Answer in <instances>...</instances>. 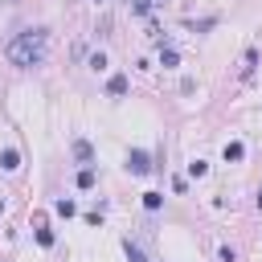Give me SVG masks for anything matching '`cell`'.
Returning <instances> with one entry per match:
<instances>
[{
  "mask_svg": "<svg viewBox=\"0 0 262 262\" xmlns=\"http://www.w3.org/2000/svg\"><path fill=\"white\" fill-rule=\"evenodd\" d=\"M205 172H209V164H205V160H192V164H188V176H192V180H201Z\"/></svg>",
  "mask_w": 262,
  "mask_h": 262,
  "instance_id": "obj_11",
  "label": "cell"
},
{
  "mask_svg": "<svg viewBox=\"0 0 262 262\" xmlns=\"http://www.w3.org/2000/svg\"><path fill=\"white\" fill-rule=\"evenodd\" d=\"M98 4H102V0H98Z\"/></svg>",
  "mask_w": 262,
  "mask_h": 262,
  "instance_id": "obj_16",
  "label": "cell"
},
{
  "mask_svg": "<svg viewBox=\"0 0 262 262\" xmlns=\"http://www.w3.org/2000/svg\"><path fill=\"white\" fill-rule=\"evenodd\" d=\"M131 12H135V16H147V12H151V0H131Z\"/></svg>",
  "mask_w": 262,
  "mask_h": 262,
  "instance_id": "obj_13",
  "label": "cell"
},
{
  "mask_svg": "<svg viewBox=\"0 0 262 262\" xmlns=\"http://www.w3.org/2000/svg\"><path fill=\"white\" fill-rule=\"evenodd\" d=\"M45 49H49V33H45V29H20V33L4 45V57H8L12 66L29 70V66H41V61H45Z\"/></svg>",
  "mask_w": 262,
  "mask_h": 262,
  "instance_id": "obj_1",
  "label": "cell"
},
{
  "mask_svg": "<svg viewBox=\"0 0 262 262\" xmlns=\"http://www.w3.org/2000/svg\"><path fill=\"white\" fill-rule=\"evenodd\" d=\"M160 205H164V196H160V192H143V209H147V213H156Z\"/></svg>",
  "mask_w": 262,
  "mask_h": 262,
  "instance_id": "obj_8",
  "label": "cell"
},
{
  "mask_svg": "<svg viewBox=\"0 0 262 262\" xmlns=\"http://www.w3.org/2000/svg\"><path fill=\"white\" fill-rule=\"evenodd\" d=\"M176 61H180L176 49H164V53H160V66H176Z\"/></svg>",
  "mask_w": 262,
  "mask_h": 262,
  "instance_id": "obj_14",
  "label": "cell"
},
{
  "mask_svg": "<svg viewBox=\"0 0 262 262\" xmlns=\"http://www.w3.org/2000/svg\"><path fill=\"white\" fill-rule=\"evenodd\" d=\"M123 254H127V262H147V258H143V250H139V246H135L131 237L123 242Z\"/></svg>",
  "mask_w": 262,
  "mask_h": 262,
  "instance_id": "obj_6",
  "label": "cell"
},
{
  "mask_svg": "<svg viewBox=\"0 0 262 262\" xmlns=\"http://www.w3.org/2000/svg\"><path fill=\"white\" fill-rule=\"evenodd\" d=\"M90 70H94V74H102V70H106V53H102V49H98V53H90Z\"/></svg>",
  "mask_w": 262,
  "mask_h": 262,
  "instance_id": "obj_10",
  "label": "cell"
},
{
  "mask_svg": "<svg viewBox=\"0 0 262 262\" xmlns=\"http://www.w3.org/2000/svg\"><path fill=\"white\" fill-rule=\"evenodd\" d=\"M242 156H246V147H242L237 139H233V143H225V160H229V164H237Z\"/></svg>",
  "mask_w": 262,
  "mask_h": 262,
  "instance_id": "obj_7",
  "label": "cell"
},
{
  "mask_svg": "<svg viewBox=\"0 0 262 262\" xmlns=\"http://www.w3.org/2000/svg\"><path fill=\"white\" fill-rule=\"evenodd\" d=\"M0 168H4V172H16V168H20V151H16V147H4V151H0Z\"/></svg>",
  "mask_w": 262,
  "mask_h": 262,
  "instance_id": "obj_5",
  "label": "cell"
},
{
  "mask_svg": "<svg viewBox=\"0 0 262 262\" xmlns=\"http://www.w3.org/2000/svg\"><path fill=\"white\" fill-rule=\"evenodd\" d=\"M127 86H131V82H127V74H115V78L106 82V94H111V98H123V94H127Z\"/></svg>",
  "mask_w": 262,
  "mask_h": 262,
  "instance_id": "obj_4",
  "label": "cell"
},
{
  "mask_svg": "<svg viewBox=\"0 0 262 262\" xmlns=\"http://www.w3.org/2000/svg\"><path fill=\"white\" fill-rule=\"evenodd\" d=\"M127 172H131V176H147V172H151V156H147L143 147L127 151Z\"/></svg>",
  "mask_w": 262,
  "mask_h": 262,
  "instance_id": "obj_2",
  "label": "cell"
},
{
  "mask_svg": "<svg viewBox=\"0 0 262 262\" xmlns=\"http://www.w3.org/2000/svg\"><path fill=\"white\" fill-rule=\"evenodd\" d=\"M78 188H94V168H82L78 172Z\"/></svg>",
  "mask_w": 262,
  "mask_h": 262,
  "instance_id": "obj_12",
  "label": "cell"
},
{
  "mask_svg": "<svg viewBox=\"0 0 262 262\" xmlns=\"http://www.w3.org/2000/svg\"><path fill=\"white\" fill-rule=\"evenodd\" d=\"M74 160H78L82 168H94V147H90L86 139H74Z\"/></svg>",
  "mask_w": 262,
  "mask_h": 262,
  "instance_id": "obj_3",
  "label": "cell"
},
{
  "mask_svg": "<svg viewBox=\"0 0 262 262\" xmlns=\"http://www.w3.org/2000/svg\"><path fill=\"white\" fill-rule=\"evenodd\" d=\"M258 209H262V188H258Z\"/></svg>",
  "mask_w": 262,
  "mask_h": 262,
  "instance_id": "obj_15",
  "label": "cell"
},
{
  "mask_svg": "<svg viewBox=\"0 0 262 262\" xmlns=\"http://www.w3.org/2000/svg\"><path fill=\"white\" fill-rule=\"evenodd\" d=\"M53 209H57V213H61V217H74V213H78V205H74V201H70V196H61V201H57V205H53Z\"/></svg>",
  "mask_w": 262,
  "mask_h": 262,
  "instance_id": "obj_9",
  "label": "cell"
}]
</instances>
